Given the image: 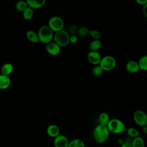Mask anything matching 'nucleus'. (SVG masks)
<instances>
[{
    "instance_id": "nucleus-33",
    "label": "nucleus",
    "mask_w": 147,
    "mask_h": 147,
    "mask_svg": "<svg viewBox=\"0 0 147 147\" xmlns=\"http://www.w3.org/2000/svg\"><path fill=\"white\" fill-rule=\"evenodd\" d=\"M142 127V131H143V133H144V134L146 135L147 134V125L144 126H143Z\"/></svg>"
},
{
    "instance_id": "nucleus-18",
    "label": "nucleus",
    "mask_w": 147,
    "mask_h": 147,
    "mask_svg": "<svg viewBox=\"0 0 147 147\" xmlns=\"http://www.w3.org/2000/svg\"><path fill=\"white\" fill-rule=\"evenodd\" d=\"M131 144L132 147H145V141L141 136L133 138Z\"/></svg>"
},
{
    "instance_id": "nucleus-36",
    "label": "nucleus",
    "mask_w": 147,
    "mask_h": 147,
    "mask_svg": "<svg viewBox=\"0 0 147 147\" xmlns=\"http://www.w3.org/2000/svg\"><path fill=\"white\" fill-rule=\"evenodd\" d=\"M107 147H111V146H107Z\"/></svg>"
},
{
    "instance_id": "nucleus-6",
    "label": "nucleus",
    "mask_w": 147,
    "mask_h": 147,
    "mask_svg": "<svg viewBox=\"0 0 147 147\" xmlns=\"http://www.w3.org/2000/svg\"><path fill=\"white\" fill-rule=\"evenodd\" d=\"M48 26L53 32H56L63 29L64 22L61 17L59 16H53L49 18Z\"/></svg>"
},
{
    "instance_id": "nucleus-10",
    "label": "nucleus",
    "mask_w": 147,
    "mask_h": 147,
    "mask_svg": "<svg viewBox=\"0 0 147 147\" xmlns=\"http://www.w3.org/2000/svg\"><path fill=\"white\" fill-rule=\"evenodd\" d=\"M45 49L47 52L51 55L56 56L59 54L60 52L61 48L56 44L54 41H51L48 44H47Z\"/></svg>"
},
{
    "instance_id": "nucleus-28",
    "label": "nucleus",
    "mask_w": 147,
    "mask_h": 147,
    "mask_svg": "<svg viewBox=\"0 0 147 147\" xmlns=\"http://www.w3.org/2000/svg\"><path fill=\"white\" fill-rule=\"evenodd\" d=\"M78 27L75 24H71L69 25L68 29V33L71 35H75V34L78 31Z\"/></svg>"
},
{
    "instance_id": "nucleus-2",
    "label": "nucleus",
    "mask_w": 147,
    "mask_h": 147,
    "mask_svg": "<svg viewBox=\"0 0 147 147\" xmlns=\"http://www.w3.org/2000/svg\"><path fill=\"white\" fill-rule=\"evenodd\" d=\"M109 132L115 134H119L126 131V127L123 121L118 118L110 119L106 126Z\"/></svg>"
},
{
    "instance_id": "nucleus-17",
    "label": "nucleus",
    "mask_w": 147,
    "mask_h": 147,
    "mask_svg": "<svg viewBox=\"0 0 147 147\" xmlns=\"http://www.w3.org/2000/svg\"><path fill=\"white\" fill-rule=\"evenodd\" d=\"M110 120V117L109 114L106 112H102L99 115L98 122L99 125L107 126Z\"/></svg>"
},
{
    "instance_id": "nucleus-35",
    "label": "nucleus",
    "mask_w": 147,
    "mask_h": 147,
    "mask_svg": "<svg viewBox=\"0 0 147 147\" xmlns=\"http://www.w3.org/2000/svg\"><path fill=\"white\" fill-rule=\"evenodd\" d=\"M1 70H0V75H1Z\"/></svg>"
},
{
    "instance_id": "nucleus-5",
    "label": "nucleus",
    "mask_w": 147,
    "mask_h": 147,
    "mask_svg": "<svg viewBox=\"0 0 147 147\" xmlns=\"http://www.w3.org/2000/svg\"><path fill=\"white\" fill-rule=\"evenodd\" d=\"M116 64L115 59L112 56L107 55L102 57L99 65L103 71H110L115 67Z\"/></svg>"
},
{
    "instance_id": "nucleus-24",
    "label": "nucleus",
    "mask_w": 147,
    "mask_h": 147,
    "mask_svg": "<svg viewBox=\"0 0 147 147\" xmlns=\"http://www.w3.org/2000/svg\"><path fill=\"white\" fill-rule=\"evenodd\" d=\"M34 15V11L32 9L29 7H28L23 12L22 16L25 20H31Z\"/></svg>"
},
{
    "instance_id": "nucleus-15",
    "label": "nucleus",
    "mask_w": 147,
    "mask_h": 147,
    "mask_svg": "<svg viewBox=\"0 0 147 147\" xmlns=\"http://www.w3.org/2000/svg\"><path fill=\"white\" fill-rule=\"evenodd\" d=\"M13 65L10 63H6L3 64L0 68L1 74L6 76H9L13 72Z\"/></svg>"
},
{
    "instance_id": "nucleus-30",
    "label": "nucleus",
    "mask_w": 147,
    "mask_h": 147,
    "mask_svg": "<svg viewBox=\"0 0 147 147\" xmlns=\"http://www.w3.org/2000/svg\"><path fill=\"white\" fill-rule=\"evenodd\" d=\"M131 142H128L124 140V142L120 145V147H132Z\"/></svg>"
},
{
    "instance_id": "nucleus-13",
    "label": "nucleus",
    "mask_w": 147,
    "mask_h": 147,
    "mask_svg": "<svg viewBox=\"0 0 147 147\" xmlns=\"http://www.w3.org/2000/svg\"><path fill=\"white\" fill-rule=\"evenodd\" d=\"M26 1L28 7L33 10L42 7L46 3L45 0H27Z\"/></svg>"
},
{
    "instance_id": "nucleus-19",
    "label": "nucleus",
    "mask_w": 147,
    "mask_h": 147,
    "mask_svg": "<svg viewBox=\"0 0 147 147\" xmlns=\"http://www.w3.org/2000/svg\"><path fill=\"white\" fill-rule=\"evenodd\" d=\"M102 47V42L100 40H94L89 44V49L90 51H97L100 49Z\"/></svg>"
},
{
    "instance_id": "nucleus-23",
    "label": "nucleus",
    "mask_w": 147,
    "mask_h": 147,
    "mask_svg": "<svg viewBox=\"0 0 147 147\" xmlns=\"http://www.w3.org/2000/svg\"><path fill=\"white\" fill-rule=\"evenodd\" d=\"M28 7V6L26 1H20L15 5L16 9L20 12H23Z\"/></svg>"
},
{
    "instance_id": "nucleus-26",
    "label": "nucleus",
    "mask_w": 147,
    "mask_h": 147,
    "mask_svg": "<svg viewBox=\"0 0 147 147\" xmlns=\"http://www.w3.org/2000/svg\"><path fill=\"white\" fill-rule=\"evenodd\" d=\"M103 72V69L99 66V65H95L92 69V73L95 76H100Z\"/></svg>"
},
{
    "instance_id": "nucleus-1",
    "label": "nucleus",
    "mask_w": 147,
    "mask_h": 147,
    "mask_svg": "<svg viewBox=\"0 0 147 147\" xmlns=\"http://www.w3.org/2000/svg\"><path fill=\"white\" fill-rule=\"evenodd\" d=\"M110 133L106 126L98 124L93 130V137L96 143L102 144L107 141Z\"/></svg>"
},
{
    "instance_id": "nucleus-16",
    "label": "nucleus",
    "mask_w": 147,
    "mask_h": 147,
    "mask_svg": "<svg viewBox=\"0 0 147 147\" xmlns=\"http://www.w3.org/2000/svg\"><path fill=\"white\" fill-rule=\"evenodd\" d=\"M26 36L28 40L32 43H37L39 42L37 33L32 30H28L26 33Z\"/></svg>"
},
{
    "instance_id": "nucleus-31",
    "label": "nucleus",
    "mask_w": 147,
    "mask_h": 147,
    "mask_svg": "<svg viewBox=\"0 0 147 147\" xmlns=\"http://www.w3.org/2000/svg\"><path fill=\"white\" fill-rule=\"evenodd\" d=\"M136 2L140 5H145L147 4V0H136Z\"/></svg>"
},
{
    "instance_id": "nucleus-9",
    "label": "nucleus",
    "mask_w": 147,
    "mask_h": 147,
    "mask_svg": "<svg viewBox=\"0 0 147 147\" xmlns=\"http://www.w3.org/2000/svg\"><path fill=\"white\" fill-rule=\"evenodd\" d=\"M102 57L97 51H90L87 55V60L90 63L94 65H99Z\"/></svg>"
},
{
    "instance_id": "nucleus-8",
    "label": "nucleus",
    "mask_w": 147,
    "mask_h": 147,
    "mask_svg": "<svg viewBox=\"0 0 147 147\" xmlns=\"http://www.w3.org/2000/svg\"><path fill=\"white\" fill-rule=\"evenodd\" d=\"M69 142V141L67 136L60 134L54 138L53 145L55 147H68Z\"/></svg>"
},
{
    "instance_id": "nucleus-27",
    "label": "nucleus",
    "mask_w": 147,
    "mask_h": 147,
    "mask_svg": "<svg viewBox=\"0 0 147 147\" xmlns=\"http://www.w3.org/2000/svg\"><path fill=\"white\" fill-rule=\"evenodd\" d=\"M89 34L94 38V40H100L101 38V33L97 30H90Z\"/></svg>"
},
{
    "instance_id": "nucleus-3",
    "label": "nucleus",
    "mask_w": 147,
    "mask_h": 147,
    "mask_svg": "<svg viewBox=\"0 0 147 147\" xmlns=\"http://www.w3.org/2000/svg\"><path fill=\"white\" fill-rule=\"evenodd\" d=\"M53 32L48 25L41 26L37 32L39 41L44 44L51 42L53 38Z\"/></svg>"
},
{
    "instance_id": "nucleus-25",
    "label": "nucleus",
    "mask_w": 147,
    "mask_h": 147,
    "mask_svg": "<svg viewBox=\"0 0 147 147\" xmlns=\"http://www.w3.org/2000/svg\"><path fill=\"white\" fill-rule=\"evenodd\" d=\"M90 30L86 26H81L78 29L77 33L79 36L81 37H86L89 35Z\"/></svg>"
},
{
    "instance_id": "nucleus-34",
    "label": "nucleus",
    "mask_w": 147,
    "mask_h": 147,
    "mask_svg": "<svg viewBox=\"0 0 147 147\" xmlns=\"http://www.w3.org/2000/svg\"><path fill=\"white\" fill-rule=\"evenodd\" d=\"M124 142V140L121 138H119L118 139V143L121 145V144H122Z\"/></svg>"
},
{
    "instance_id": "nucleus-20",
    "label": "nucleus",
    "mask_w": 147,
    "mask_h": 147,
    "mask_svg": "<svg viewBox=\"0 0 147 147\" xmlns=\"http://www.w3.org/2000/svg\"><path fill=\"white\" fill-rule=\"evenodd\" d=\"M68 147H86L83 140L79 138H75L69 141Z\"/></svg>"
},
{
    "instance_id": "nucleus-32",
    "label": "nucleus",
    "mask_w": 147,
    "mask_h": 147,
    "mask_svg": "<svg viewBox=\"0 0 147 147\" xmlns=\"http://www.w3.org/2000/svg\"><path fill=\"white\" fill-rule=\"evenodd\" d=\"M142 13L144 16L147 18V4L143 6L142 7Z\"/></svg>"
},
{
    "instance_id": "nucleus-14",
    "label": "nucleus",
    "mask_w": 147,
    "mask_h": 147,
    "mask_svg": "<svg viewBox=\"0 0 147 147\" xmlns=\"http://www.w3.org/2000/svg\"><path fill=\"white\" fill-rule=\"evenodd\" d=\"M126 69L130 73H136L140 70L138 62L133 60L129 61L126 64Z\"/></svg>"
},
{
    "instance_id": "nucleus-12",
    "label": "nucleus",
    "mask_w": 147,
    "mask_h": 147,
    "mask_svg": "<svg viewBox=\"0 0 147 147\" xmlns=\"http://www.w3.org/2000/svg\"><path fill=\"white\" fill-rule=\"evenodd\" d=\"M11 84V79L9 76L0 75V89L4 90L7 89Z\"/></svg>"
},
{
    "instance_id": "nucleus-22",
    "label": "nucleus",
    "mask_w": 147,
    "mask_h": 147,
    "mask_svg": "<svg viewBox=\"0 0 147 147\" xmlns=\"http://www.w3.org/2000/svg\"><path fill=\"white\" fill-rule=\"evenodd\" d=\"M138 67L142 71H146L147 70V56L144 55L142 56L138 60Z\"/></svg>"
},
{
    "instance_id": "nucleus-4",
    "label": "nucleus",
    "mask_w": 147,
    "mask_h": 147,
    "mask_svg": "<svg viewBox=\"0 0 147 147\" xmlns=\"http://www.w3.org/2000/svg\"><path fill=\"white\" fill-rule=\"evenodd\" d=\"M70 35L67 30L64 29L56 32L53 34L54 42L60 48L67 46L69 42Z\"/></svg>"
},
{
    "instance_id": "nucleus-29",
    "label": "nucleus",
    "mask_w": 147,
    "mask_h": 147,
    "mask_svg": "<svg viewBox=\"0 0 147 147\" xmlns=\"http://www.w3.org/2000/svg\"><path fill=\"white\" fill-rule=\"evenodd\" d=\"M78 40V38L76 35H70L69 37V42L72 44H75L77 42Z\"/></svg>"
},
{
    "instance_id": "nucleus-11",
    "label": "nucleus",
    "mask_w": 147,
    "mask_h": 147,
    "mask_svg": "<svg viewBox=\"0 0 147 147\" xmlns=\"http://www.w3.org/2000/svg\"><path fill=\"white\" fill-rule=\"evenodd\" d=\"M47 134L52 138H55L60 133V128L58 126L55 124H51L48 126L46 129Z\"/></svg>"
},
{
    "instance_id": "nucleus-7",
    "label": "nucleus",
    "mask_w": 147,
    "mask_h": 147,
    "mask_svg": "<svg viewBox=\"0 0 147 147\" xmlns=\"http://www.w3.org/2000/svg\"><path fill=\"white\" fill-rule=\"evenodd\" d=\"M134 122L139 126L143 127L147 125V115L141 110H136L133 114Z\"/></svg>"
},
{
    "instance_id": "nucleus-21",
    "label": "nucleus",
    "mask_w": 147,
    "mask_h": 147,
    "mask_svg": "<svg viewBox=\"0 0 147 147\" xmlns=\"http://www.w3.org/2000/svg\"><path fill=\"white\" fill-rule=\"evenodd\" d=\"M125 132L126 134L129 137L134 138L140 136V132L135 127H129L126 128Z\"/></svg>"
}]
</instances>
